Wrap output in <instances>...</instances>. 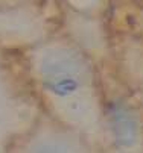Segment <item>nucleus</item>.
Returning <instances> with one entry per match:
<instances>
[{
    "label": "nucleus",
    "mask_w": 143,
    "mask_h": 153,
    "mask_svg": "<svg viewBox=\"0 0 143 153\" xmlns=\"http://www.w3.org/2000/svg\"><path fill=\"white\" fill-rule=\"evenodd\" d=\"M43 82L58 96H69L81 85V68L75 58L66 52H52L43 61Z\"/></svg>",
    "instance_id": "1"
},
{
    "label": "nucleus",
    "mask_w": 143,
    "mask_h": 153,
    "mask_svg": "<svg viewBox=\"0 0 143 153\" xmlns=\"http://www.w3.org/2000/svg\"><path fill=\"white\" fill-rule=\"evenodd\" d=\"M35 153H63V152H61V150H58L55 146H41V147H40Z\"/></svg>",
    "instance_id": "3"
},
{
    "label": "nucleus",
    "mask_w": 143,
    "mask_h": 153,
    "mask_svg": "<svg viewBox=\"0 0 143 153\" xmlns=\"http://www.w3.org/2000/svg\"><path fill=\"white\" fill-rule=\"evenodd\" d=\"M111 124L116 141L120 146H130L136 141L137 124L127 106L114 105V108L111 109Z\"/></svg>",
    "instance_id": "2"
}]
</instances>
